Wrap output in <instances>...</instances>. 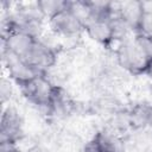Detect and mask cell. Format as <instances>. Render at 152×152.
I'll return each mask as SVG.
<instances>
[{"label":"cell","mask_w":152,"mask_h":152,"mask_svg":"<svg viewBox=\"0 0 152 152\" xmlns=\"http://www.w3.org/2000/svg\"><path fill=\"white\" fill-rule=\"evenodd\" d=\"M38 6H39L45 20L48 21L51 17H53L57 13L66 10L68 8V1H63V0H42V1H38Z\"/></svg>","instance_id":"obj_12"},{"label":"cell","mask_w":152,"mask_h":152,"mask_svg":"<svg viewBox=\"0 0 152 152\" xmlns=\"http://www.w3.org/2000/svg\"><path fill=\"white\" fill-rule=\"evenodd\" d=\"M68 10L83 26L93 20V12L88 1H68Z\"/></svg>","instance_id":"obj_11"},{"label":"cell","mask_w":152,"mask_h":152,"mask_svg":"<svg viewBox=\"0 0 152 152\" xmlns=\"http://www.w3.org/2000/svg\"><path fill=\"white\" fill-rule=\"evenodd\" d=\"M36 40L37 39L24 32L13 30L7 36L1 37V46L20 57H24Z\"/></svg>","instance_id":"obj_9"},{"label":"cell","mask_w":152,"mask_h":152,"mask_svg":"<svg viewBox=\"0 0 152 152\" xmlns=\"http://www.w3.org/2000/svg\"><path fill=\"white\" fill-rule=\"evenodd\" d=\"M84 32L94 42L108 46L113 40V30L109 19H93L84 26Z\"/></svg>","instance_id":"obj_10"},{"label":"cell","mask_w":152,"mask_h":152,"mask_svg":"<svg viewBox=\"0 0 152 152\" xmlns=\"http://www.w3.org/2000/svg\"><path fill=\"white\" fill-rule=\"evenodd\" d=\"M46 27L50 32L63 38H77L84 31V26L74 17V14L66 8L56 15L51 17L46 21Z\"/></svg>","instance_id":"obj_5"},{"label":"cell","mask_w":152,"mask_h":152,"mask_svg":"<svg viewBox=\"0 0 152 152\" xmlns=\"http://www.w3.org/2000/svg\"><path fill=\"white\" fill-rule=\"evenodd\" d=\"M19 89L23 96L33 106L50 114V104L52 101L55 86L45 77V75L36 76L34 78L19 83Z\"/></svg>","instance_id":"obj_2"},{"label":"cell","mask_w":152,"mask_h":152,"mask_svg":"<svg viewBox=\"0 0 152 152\" xmlns=\"http://www.w3.org/2000/svg\"><path fill=\"white\" fill-rule=\"evenodd\" d=\"M24 135V120L18 108L13 104H6L2 108L0 122V141L18 142Z\"/></svg>","instance_id":"obj_3"},{"label":"cell","mask_w":152,"mask_h":152,"mask_svg":"<svg viewBox=\"0 0 152 152\" xmlns=\"http://www.w3.org/2000/svg\"><path fill=\"white\" fill-rule=\"evenodd\" d=\"M12 96H13V86H12L11 78L2 76L0 81V97H1L2 106H6V103L11 100Z\"/></svg>","instance_id":"obj_13"},{"label":"cell","mask_w":152,"mask_h":152,"mask_svg":"<svg viewBox=\"0 0 152 152\" xmlns=\"http://www.w3.org/2000/svg\"><path fill=\"white\" fill-rule=\"evenodd\" d=\"M83 152H101V150L97 146L96 141L94 139H91L88 142H86V145L83 147Z\"/></svg>","instance_id":"obj_16"},{"label":"cell","mask_w":152,"mask_h":152,"mask_svg":"<svg viewBox=\"0 0 152 152\" xmlns=\"http://www.w3.org/2000/svg\"><path fill=\"white\" fill-rule=\"evenodd\" d=\"M135 39H137L139 46L141 48L142 52L147 57V59L148 61H152V37L137 33L135 34Z\"/></svg>","instance_id":"obj_14"},{"label":"cell","mask_w":152,"mask_h":152,"mask_svg":"<svg viewBox=\"0 0 152 152\" xmlns=\"http://www.w3.org/2000/svg\"><path fill=\"white\" fill-rule=\"evenodd\" d=\"M146 72H147L150 76H152V61H150V63H148V65H147V69H146Z\"/></svg>","instance_id":"obj_17"},{"label":"cell","mask_w":152,"mask_h":152,"mask_svg":"<svg viewBox=\"0 0 152 152\" xmlns=\"http://www.w3.org/2000/svg\"><path fill=\"white\" fill-rule=\"evenodd\" d=\"M18 142L14 141H0V152H12L15 148H18Z\"/></svg>","instance_id":"obj_15"},{"label":"cell","mask_w":152,"mask_h":152,"mask_svg":"<svg viewBox=\"0 0 152 152\" xmlns=\"http://www.w3.org/2000/svg\"><path fill=\"white\" fill-rule=\"evenodd\" d=\"M1 57L2 64L7 70L10 78L15 81L18 84L30 81L36 76H39V74L36 72L20 56L13 53L5 48H1Z\"/></svg>","instance_id":"obj_6"},{"label":"cell","mask_w":152,"mask_h":152,"mask_svg":"<svg viewBox=\"0 0 152 152\" xmlns=\"http://www.w3.org/2000/svg\"><path fill=\"white\" fill-rule=\"evenodd\" d=\"M93 139L96 141L101 152H126L125 137L108 126L99 129Z\"/></svg>","instance_id":"obj_7"},{"label":"cell","mask_w":152,"mask_h":152,"mask_svg":"<svg viewBox=\"0 0 152 152\" xmlns=\"http://www.w3.org/2000/svg\"><path fill=\"white\" fill-rule=\"evenodd\" d=\"M36 72L45 75L57 63V52L43 44L40 40H36L31 49L21 57Z\"/></svg>","instance_id":"obj_4"},{"label":"cell","mask_w":152,"mask_h":152,"mask_svg":"<svg viewBox=\"0 0 152 152\" xmlns=\"http://www.w3.org/2000/svg\"><path fill=\"white\" fill-rule=\"evenodd\" d=\"M114 52L119 65L124 68V70L132 74L146 72L150 61L139 46L135 34L128 36L122 40H118Z\"/></svg>","instance_id":"obj_1"},{"label":"cell","mask_w":152,"mask_h":152,"mask_svg":"<svg viewBox=\"0 0 152 152\" xmlns=\"http://www.w3.org/2000/svg\"><path fill=\"white\" fill-rule=\"evenodd\" d=\"M118 14L128 25V27L137 33L144 14L142 4L137 0L118 1Z\"/></svg>","instance_id":"obj_8"}]
</instances>
